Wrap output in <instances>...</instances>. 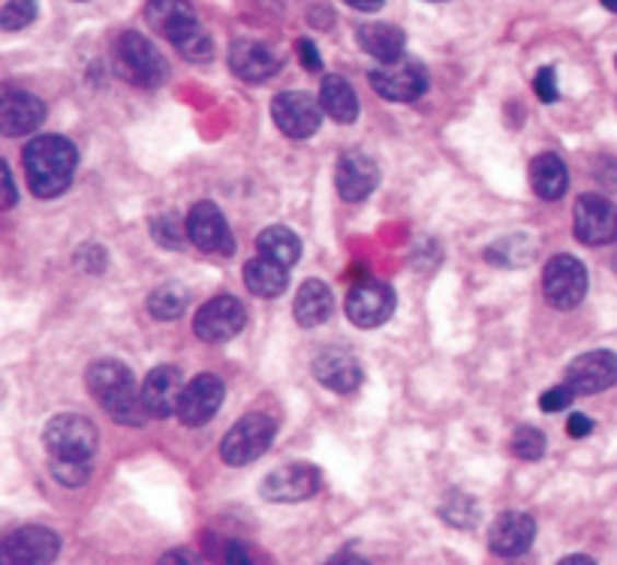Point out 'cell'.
Masks as SVG:
<instances>
[{
	"instance_id": "ac0fdd59",
	"label": "cell",
	"mask_w": 617,
	"mask_h": 565,
	"mask_svg": "<svg viewBox=\"0 0 617 565\" xmlns=\"http://www.w3.org/2000/svg\"><path fill=\"white\" fill-rule=\"evenodd\" d=\"M380 184V168L362 151H347L335 168V187L344 202H364Z\"/></svg>"
},
{
	"instance_id": "f1b7e54d",
	"label": "cell",
	"mask_w": 617,
	"mask_h": 565,
	"mask_svg": "<svg viewBox=\"0 0 617 565\" xmlns=\"http://www.w3.org/2000/svg\"><path fill=\"white\" fill-rule=\"evenodd\" d=\"M256 250L266 259H275L280 264H295L302 256V240L287 226H268L256 235Z\"/></svg>"
},
{
	"instance_id": "ee69618b",
	"label": "cell",
	"mask_w": 617,
	"mask_h": 565,
	"mask_svg": "<svg viewBox=\"0 0 617 565\" xmlns=\"http://www.w3.org/2000/svg\"><path fill=\"white\" fill-rule=\"evenodd\" d=\"M226 560H230V563H251V560H247V551H244V548H238V544H230V551H226Z\"/></svg>"
},
{
	"instance_id": "b9f144b4",
	"label": "cell",
	"mask_w": 617,
	"mask_h": 565,
	"mask_svg": "<svg viewBox=\"0 0 617 565\" xmlns=\"http://www.w3.org/2000/svg\"><path fill=\"white\" fill-rule=\"evenodd\" d=\"M307 19H311V24H314V27H328V24H331V15H328V10L323 7V3H316Z\"/></svg>"
},
{
	"instance_id": "277c9868",
	"label": "cell",
	"mask_w": 617,
	"mask_h": 565,
	"mask_svg": "<svg viewBox=\"0 0 617 565\" xmlns=\"http://www.w3.org/2000/svg\"><path fill=\"white\" fill-rule=\"evenodd\" d=\"M43 443L51 460H79L91 463L100 448V431L82 415L63 412L58 419H51L43 433Z\"/></svg>"
},
{
	"instance_id": "1f68e13d",
	"label": "cell",
	"mask_w": 617,
	"mask_h": 565,
	"mask_svg": "<svg viewBox=\"0 0 617 565\" xmlns=\"http://www.w3.org/2000/svg\"><path fill=\"white\" fill-rule=\"evenodd\" d=\"M440 515H443V520H449L452 527L470 529L473 523H476V517H479V505L473 503L470 496H464V493H452L449 503L440 508Z\"/></svg>"
},
{
	"instance_id": "5b68a950",
	"label": "cell",
	"mask_w": 617,
	"mask_h": 565,
	"mask_svg": "<svg viewBox=\"0 0 617 565\" xmlns=\"http://www.w3.org/2000/svg\"><path fill=\"white\" fill-rule=\"evenodd\" d=\"M278 433V424L266 412H251L238 424H232V431L223 436L220 457L230 467H247L256 457H263L271 448V439Z\"/></svg>"
},
{
	"instance_id": "7402d4cb",
	"label": "cell",
	"mask_w": 617,
	"mask_h": 565,
	"mask_svg": "<svg viewBox=\"0 0 617 565\" xmlns=\"http://www.w3.org/2000/svg\"><path fill=\"white\" fill-rule=\"evenodd\" d=\"M536 539V520L524 511H507L494 520V527L488 532V544L497 556H521L531 551Z\"/></svg>"
},
{
	"instance_id": "9c48e42d",
	"label": "cell",
	"mask_w": 617,
	"mask_h": 565,
	"mask_svg": "<svg viewBox=\"0 0 617 565\" xmlns=\"http://www.w3.org/2000/svg\"><path fill=\"white\" fill-rule=\"evenodd\" d=\"M572 232L584 247H603L617 240V204L603 196H581L572 208Z\"/></svg>"
},
{
	"instance_id": "44dd1931",
	"label": "cell",
	"mask_w": 617,
	"mask_h": 565,
	"mask_svg": "<svg viewBox=\"0 0 617 565\" xmlns=\"http://www.w3.org/2000/svg\"><path fill=\"white\" fill-rule=\"evenodd\" d=\"M316 382L326 385L328 391H338V395H350L362 385V364L356 355L344 352V349H326L319 352L311 364Z\"/></svg>"
},
{
	"instance_id": "d590c367",
	"label": "cell",
	"mask_w": 617,
	"mask_h": 565,
	"mask_svg": "<svg viewBox=\"0 0 617 565\" xmlns=\"http://www.w3.org/2000/svg\"><path fill=\"white\" fill-rule=\"evenodd\" d=\"M178 51H182L184 58L187 60H211V55H214V43H211V36H208V31L202 27V31H196L190 39H184L182 46H178Z\"/></svg>"
},
{
	"instance_id": "8fae6325",
	"label": "cell",
	"mask_w": 617,
	"mask_h": 565,
	"mask_svg": "<svg viewBox=\"0 0 617 565\" xmlns=\"http://www.w3.org/2000/svg\"><path fill=\"white\" fill-rule=\"evenodd\" d=\"M61 551V539L46 527H22L13 529L7 539H3V548H0V556L7 565H46L55 563V556Z\"/></svg>"
},
{
	"instance_id": "4fadbf2b",
	"label": "cell",
	"mask_w": 617,
	"mask_h": 565,
	"mask_svg": "<svg viewBox=\"0 0 617 565\" xmlns=\"http://www.w3.org/2000/svg\"><path fill=\"white\" fill-rule=\"evenodd\" d=\"M187 238L202 252H220L232 256L235 238H232L230 223L214 202H196L187 214Z\"/></svg>"
},
{
	"instance_id": "7c38bea8",
	"label": "cell",
	"mask_w": 617,
	"mask_h": 565,
	"mask_svg": "<svg viewBox=\"0 0 617 565\" xmlns=\"http://www.w3.org/2000/svg\"><path fill=\"white\" fill-rule=\"evenodd\" d=\"M344 310L356 328H380L395 313V292L380 280H362L350 289Z\"/></svg>"
},
{
	"instance_id": "30bf717a",
	"label": "cell",
	"mask_w": 617,
	"mask_h": 565,
	"mask_svg": "<svg viewBox=\"0 0 617 565\" xmlns=\"http://www.w3.org/2000/svg\"><path fill=\"white\" fill-rule=\"evenodd\" d=\"M271 118L290 139H311L323 123V106L304 91H283L271 99Z\"/></svg>"
},
{
	"instance_id": "ab89813d",
	"label": "cell",
	"mask_w": 617,
	"mask_h": 565,
	"mask_svg": "<svg viewBox=\"0 0 617 565\" xmlns=\"http://www.w3.org/2000/svg\"><path fill=\"white\" fill-rule=\"evenodd\" d=\"M567 433L572 439H584V436H591L593 433V421L587 415H581V412H572L567 421Z\"/></svg>"
},
{
	"instance_id": "83f0119b",
	"label": "cell",
	"mask_w": 617,
	"mask_h": 565,
	"mask_svg": "<svg viewBox=\"0 0 617 565\" xmlns=\"http://www.w3.org/2000/svg\"><path fill=\"white\" fill-rule=\"evenodd\" d=\"M319 106L328 118L338 123H352L359 118V96L352 91V84L340 75H326L319 87Z\"/></svg>"
},
{
	"instance_id": "5bb4252c",
	"label": "cell",
	"mask_w": 617,
	"mask_h": 565,
	"mask_svg": "<svg viewBox=\"0 0 617 565\" xmlns=\"http://www.w3.org/2000/svg\"><path fill=\"white\" fill-rule=\"evenodd\" d=\"M145 22L154 34L166 36L178 48L184 39H190L196 31H202L190 0H148Z\"/></svg>"
},
{
	"instance_id": "e575fe53",
	"label": "cell",
	"mask_w": 617,
	"mask_h": 565,
	"mask_svg": "<svg viewBox=\"0 0 617 565\" xmlns=\"http://www.w3.org/2000/svg\"><path fill=\"white\" fill-rule=\"evenodd\" d=\"M51 472L61 481L63 487H82L91 475V463H79V460H51Z\"/></svg>"
},
{
	"instance_id": "d6a6232c",
	"label": "cell",
	"mask_w": 617,
	"mask_h": 565,
	"mask_svg": "<svg viewBox=\"0 0 617 565\" xmlns=\"http://www.w3.org/2000/svg\"><path fill=\"white\" fill-rule=\"evenodd\" d=\"M512 455L519 460H539L545 455V433L536 427H519L512 433Z\"/></svg>"
},
{
	"instance_id": "d4e9b609",
	"label": "cell",
	"mask_w": 617,
	"mask_h": 565,
	"mask_svg": "<svg viewBox=\"0 0 617 565\" xmlns=\"http://www.w3.org/2000/svg\"><path fill=\"white\" fill-rule=\"evenodd\" d=\"M356 43L380 63H392V60L404 58L407 36H404L398 24H364L356 34Z\"/></svg>"
},
{
	"instance_id": "ba28073f",
	"label": "cell",
	"mask_w": 617,
	"mask_h": 565,
	"mask_svg": "<svg viewBox=\"0 0 617 565\" xmlns=\"http://www.w3.org/2000/svg\"><path fill=\"white\" fill-rule=\"evenodd\" d=\"M545 301L557 310H572L579 307L587 295V271L575 256H555L545 264L543 274Z\"/></svg>"
},
{
	"instance_id": "74e56055",
	"label": "cell",
	"mask_w": 617,
	"mask_h": 565,
	"mask_svg": "<svg viewBox=\"0 0 617 565\" xmlns=\"http://www.w3.org/2000/svg\"><path fill=\"white\" fill-rule=\"evenodd\" d=\"M533 87H536V96L543 99V103H557L560 99V91H557V72L555 67H543V70L536 72V79H533Z\"/></svg>"
},
{
	"instance_id": "7a4b0ae2",
	"label": "cell",
	"mask_w": 617,
	"mask_h": 565,
	"mask_svg": "<svg viewBox=\"0 0 617 565\" xmlns=\"http://www.w3.org/2000/svg\"><path fill=\"white\" fill-rule=\"evenodd\" d=\"M88 391L118 424H127V427L145 424L148 409L142 403V388L136 385L133 370L124 361H94L88 367Z\"/></svg>"
},
{
	"instance_id": "8d00e7d4",
	"label": "cell",
	"mask_w": 617,
	"mask_h": 565,
	"mask_svg": "<svg viewBox=\"0 0 617 565\" xmlns=\"http://www.w3.org/2000/svg\"><path fill=\"white\" fill-rule=\"evenodd\" d=\"M572 400H575V388H572V385H555V388H548V391L539 397V409H543V412H560V409H569Z\"/></svg>"
},
{
	"instance_id": "f6af8a7d",
	"label": "cell",
	"mask_w": 617,
	"mask_h": 565,
	"mask_svg": "<svg viewBox=\"0 0 617 565\" xmlns=\"http://www.w3.org/2000/svg\"><path fill=\"white\" fill-rule=\"evenodd\" d=\"M563 565H575V563H584V565H591L593 560L591 556H567V560H560Z\"/></svg>"
},
{
	"instance_id": "3957f363",
	"label": "cell",
	"mask_w": 617,
	"mask_h": 565,
	"mask_svg": "<svg viewBox=\"0 0 617 565\" xmlns=\"http://www.w3.org/2000/svg\"><path fill=\"white\" fill-rule=\"evenodd\" d=\"M115 67L136 87H160L170 79V63L163 60L151 39L139 31H127L115 46Z\"/></svg>"
},
{
	"instance_id": "4316f807",
	"label": "cell",
	"mask_w": 617,
	"mask_h": 565,
	"mask_svg": "<svg viewBox=\"0 0 617 565\" xmlns=\"http://www.w3.org/2000/svg\"><path fill=\"white\" fill-rule=\"evenodd\" d=\"M531 187L545 202H557L569 187L567 163L557 154H539L531 163Z\"/></svg>"
},
{
	"instance_id": "2e32d148",
	"label": "cell",
	"mask_w": 617,
	"mask_h": 565,
	"mask_svg": "<svg viewBox=\"0 0 617 565\" xmlns=\"http://www.w3.org/2000/svg\"><path fill=\"white\" fill-rule=\"evenodd\" d=\"M319 491V472L311 463H287L263 481V496L268 503H302Z\"/></svg>"
},
{
	"instance_id": "7bdbcfd3",
	"label": "cell",
	"mask_w": 617,
	"mask_h": 565,
	"mask_svg": "<svg viewBox=\"0 0 617 565\" xmlns=\"http://www.w3.org/2000/svg\"><path fill=\"white\" fill-rule=\"evenodd\" d=\"M347 7H352V10H359V12H376L386 0H344Z\"/></svg>"
},
{
	"instance_id": "f35d334b",
	"label": "cell",
	"mask_w": 617,
	"mask_h": 565,
	"mask_svg": "<svg viewBox=\"0 0 617 565\" xmlns=\"http://www.w3.org/2000/svg\"><path fill=\"white\" fill-rule=\"evenodd\" d=\"M295 51H299V60L307 72H319L323 70V58H319V48L314 46V39H299L295 43Z\"/></svg>"
},
{
	"instance_id": "484cf974",
	"label": "cell",
	"mask_w": 617,
	"mask_h": 565,
	"mask_svg": "<svg viewBox=\"0 0 617 565\" xmlns=\"http://www.w3.org/2000/svg\"><path fill=\"white\" fill-rule=\"evenodd\" d=\"M244 283L256 298H280L290 286V271H287V264L275 262V259L256 256L244 264Z\"/></svg>"
},
{
	"instance_id": "603a6c76",
	"label": "cell",
	"mask_w": 617,
	"mask_h": 565,
	"mask_svg": "<svg viewBox=\"0 0 617 565\" xmlns=\"http://www.w3.org/2000/svg\"><path fill=\"white\" fill-rule=\"evenodd\" d=\"M230 67L244 82H266L280 70V55L259 39H235L230 48Z\"/></svg>"
},
{
	"instance_id": "e0dca14e",
	"label": "cell",
	"mask_w": 617,
	"mask_h": 565,
	"mask_svg": "<svg viewBox=\"0 0 617 565\" xmlns=\"http://www.w3.org/2000/svg\"><path fill=\"white\" fill-rule=\"evenodd\" d=\"M184 395V379L178 367L172 364H160L145 376L142 385V403H145L151 419H170L178 415V403Z\"/></svg>"
},
{
	"instance_id": "bcb514c9",
	"label": "cell",
	"mask_w": 617,
	"mask_h": 565,
	"mask_svg": "<svg viewBox=\"0 0 617 565\" xmlns=\"http://www.w3.org/2000/svg\"><path fill=\"white\" fill-rule=\"evenodd\" d=\"M599 3H603L608 12H617V0H599Z\"/></svg>"
},
{
	"instance_id": "ffe728a7",
	"label": "cell",
	"mask_w": 617,
	"mask_h": 565,
	"mask_svg": "<svg viewBox=\"0 0 617 565\" xmlns=\"http://www.w3.org/2000/svg\"><path fill=\"white\" fill-rule=\"evenodd\" d=\"M46 120V103L27 91H7L0 103V130L7 139H19L43 127Z\"/></svg>"
},
{
	"instance_id": "d6986e66",
	"label": "cell",
	"mask_w": 617,
	"mask_h": 565,
	"mask_svg": "<svg viewBox=\"0 0 617 565\" xmlns=\"http://www.w3.org/2000/svg\"><path fill=\"white\" fill-rule=\"evenodd\" d=\"M567 382L575 388V395H599L617 382V355L615 352H587L567 367Z\"/></svg>"
},
{
	"instance_id": "f546056e",
	"label": "cell",
	"mask_w": 617,
	"mask_h": 565,
	"mask_svg": "<svg viewBox=\"0 0 617 565\" xmlns=\"http://www.w3.org/2000/svg\"><path fill=\"white\" fill-rule=\"evenodd\" d=\"M184 310H187V289L178 286V283H166V286L154 289L151 298H148V313L158 322H172Z\"/></svg>"
},
{
	"instance_id": "8992f818",
	"label": "cell",
	"mask_w": 617,
	"mask_h": 565,
	"mask_svg": "<svg viewBox=\"0 0 617 565\" xmlns=\"http://www.w3.org/2000/svg\"><path fill=\"white\" fill-rule=\"evenodd\" d=\"M368 82L388 103H412L428 91V70L416 58L404 55L392 63L374 67L368 72Z\"/></svg>"
},
{
	"instance_id": "9a60e30c",
	"label": "cell",
	"mask_w": 617,
	"mask_h": 565,
	"mask_svg": "<svg viewBox=\"0 0 617 565\" xmlns=\"http://www.w3.org/2000/svg\"><path fill=\"white\" fill-rule=\"evenodd\" d=\"M223 397H226L223 379H218L214 373H202L190 385H184L178 419L187 427H202V424H208L218 415V409L223 407Z\"/></svg>"
},
{
	"instance_id": "cb8c5ba5",
	"label": "cell",
	"mask_w": 617,
	"mask_h": 565,
	"mask_svg": "<svg viewBox=\"0 0 617 565\" xmlns=\"http://www.w3.org/2000/svg\"><path fill=\"white\" fill-rule=\"evenodd\" d=\"M292 313H295V322L302 325V328L326 325L331 319V313H335L331 289L323 280H304L299 295H295V304H292Z\"/></svg>"
},
{
	"instance_id": "52a82bcc",
	"label": "cell",
	"mask_w": 617,
	"mask_h": 565,
	"mask_svg": "<svg viewBox=\"0 0 617 565\" xmlns=\"http://www.w3.org/2000/svg\"><path fill=\"white\" fill-rule=\"evenodd\" d=\"M247 322V310L235 295H218L206 301L194 316V334L202 343H226L232 337L242 334Z\"/></svg>"
},
{
	"instance_id": "6da1fadb",
	"label": "cell",
	"mask_w": 617,
	"mask_h": 565,
	"mask_svg": "<svg viewBox=\"0 0 617 565\" xmlns=\"http://www.w3.org/2000/svg\"><path fill=\"white\" fill-rule=\"evenodd\" d=\"M22 166H25L27 187L37 199H58L73 184L79 151L63 136H37L34 142H27Z\"/></svg>"
},
{
	"instance_id": "60d3db41",
	"label": "cell",
	"mask_w": 617,
	"mask_h": 565,
	"mask_svg": "<svg viewBox=\"0 0 617 565\" xmlns=\"http://www.w3.org/2000/svg\"><path fill=\"white\" fill-rule=\"evenodd\" d=\"M0 175H3V190H7L3 192V208H13L19 196H15V184H13V175H10V166L0 168Z\"/></svg>"
},
{
	"instance_id": "4dcf8cb0",
	"label": "cell",
	"mask_w": 617,
	"mask_h": 565,
	"mask_svg": "<svg viewBox=\"0 0 617 565\" xmlns=\"http://www.w3.org/2000/svg\"><path fill=\"white\" fill-rule=\"evenodd\" d=\"M37 10L39 0H7L3 10H0V27L7 34H15V31H22V27H27L37 19Z\"/></svg>"
},
{
	"instance_id": "7dc6e473",
	"label": "cell",
	"mask_w": 617,
	"mask_h": 565,
	"mask_svg": "<svg viewBox=\"0 0 617 565\" xmlns=\"http://www.w3.org/2000/svg\"><path fill=\"white\" fill-rule=\"evenodd\" d=\"M615 67H617V58H615Z\"/></svg>"
},
{
	"instance_id": "836d02e7",
	"label": "cell",
	"mask_w": 617,
	"mask_h": 565,
	"mask_svg": "<svg viewBox=\"0 0 617 565\" xmlns=\"http://www.w3.org/2000/svg\"><path fill=\"white\" fill-rule=\"evenodd\" d=\"M151 235L158 240L160 247H166V250H182L184 244V232L178 226V220L175 216H154L151 220Z\"/></svg>"
}]
</instances>
